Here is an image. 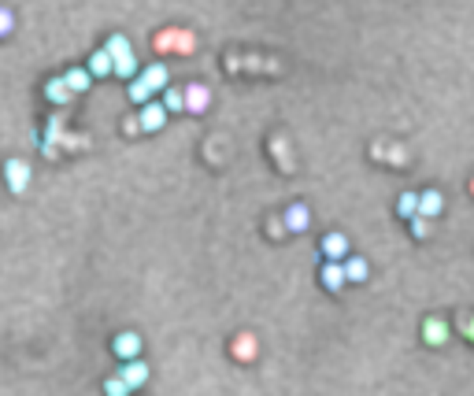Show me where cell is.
<instances>
[{"label": "cell", "mask_w": 474, "mask_h": 396, "mask_svg": "<svg viewBox=\"0 0 474 396\" xmlns=\"http://www.w3.org/2000/svg\"><path fill=\"white\" fill-rule=\"evenodd\" d=\"M449 337H452V326L445 322L441 315H430L423 322V341L430 348H441V345H449Z\"/></svg>", "instance_id": "obj_3"}, {"label": "cell", "mask_w": 474, "mask_h": 396, "mask_svg": "<svg viewBox=\"0 0 474 396\" xmlns=\"http://www.w3.org/2000/svg\"><path fill=\"white\" fill-rule=\"evenodd\" d=\"M118 374L126 378V382L134 385V389H141L145 382H149V363L138 356V359H123V367H118Z\"/></svg>", "instance_id": "obj_10"}, {"label": "cell", "mask_w": 474, "mask_h": 396, "mask_svg": "<svg viewBox=\"0 0 474 396\" xmlns=\"http://www.w3.org/2000/svg\"><path fill=\"white\" fill-rule=\"evenodd\" d=\"M104 49L112 52V56H123V52H134V49H130V38H126V34H112V38L104 41Z\"/></svg>", "instance_id": "obj_22"}, {"label": "cell", "mask_w": 474, "mask_h": 396, "mask_svg": "<svg viewBox=\"0 0 474 396\" xmlns=\"http://www.w3.org/2000/svg\"><path fill=\"white\" fill-rule=\"evenodd\" d=\"M156 97V86H152L145 75H138V78H130V100L134 104H149V100Z\"/></svg>", "instance_id": "obj_15"}, {"label": "cell", "mask_w": 474, "mask_h": 396, "mask_svg": "<svg viewBox=\"0 0 474 396\" xmlns=\"http://www.w3.org/2000/svg\"><path fill=\"white\" fill-rule=\"evenodd\" d=\"M141 130L145 134H160L163 126H167V104H163V100H149V104H141Z\"/></svg>", "instance_id": "obj_2"}, {"label": "cell", "mask_w": 474, "mask_h": 396, "mask_svg": "<svg viewBox=\"0 0 474 396\" xmlns=\"http://www.w3.org/2000/svg\"><path fill=\"white\" fill-rule=\"evenodd\" d=\"M4 174H8V189H12L15 197L26 193V186H30V163H26V160H8Z\"/></svg>", "instance_id": "obj_5"}, {"label": "cell", "mask_w": 474, "mask_h": 396, "mask_svg": "<svg viewBox=\"0 0 474 396\" xmlns=\"http://www.w3.org/2000/svg\"><path fill=\"white\" fill-rule=\"evenodd\" d=\"M112 352L118 356V363H123V359H138V356H141V334H134V330H126V334H115Z\"/></svg>", "instance_id": "obj_7"}, {"label": "cell", "mask_w": 474, "mask_h": 396, "mask_svg": "<svg viewBox=\"0 0 474 396\" xmlns=\"http://www.w3.org/2000/svg\"><path fill=\"white\" fill-rule=\"evenodd\" d=\"M63 78H67V86L75 89V93H86V89L93 86V78H97V75H93V71H89V67H71Z\"/></svg>", "instance_id": "obj_17"}, {"label": "cell", "mask_w": 474, "mask_h": 396, "mask_svg": "<svg viewBox=\"0 0 474 396\" xmlns=\"http://www.w3.org/2000/svg\"><path fill=\"white\" fill-rule=\"evenodd\" d=\"M130 389H134V385L126 382L123 374H118V378H108V382H104V393H108V396H126Z\"/></svg>", "instance_id": "obj_23"}, {"label": "cell", "mask_w": 474, "mask_h": 396, "mask_svg": "<svg viewBox=\"0 0 474 396\" xmlns=\"http://www.w3.org/2000/svg\"><path fill=\"white\" fill-rule=\"evenodd\" d=\"M408 223H412V237H415V241H423V237H430V219H426V215H412V219H408Z\"/></svg>", "instance_id": "obj_24"}, {"label": "cell", "mask_w": 474, "mask_h": 396, "mask_svg": "<svg viewBox=\"0 0 474 396\" xmlns=\"http://www.w3.org/2000/svg\"><path fill=\"white\" fill-rule=\"evenodd\" d=\"M308 226H312V211H308V204H289L286 208V230L289 234H304Z\"/></svg>", "instance_id": "obj_11"}, {"label": "cell", "mask_w": 474, "mask_h": 396, "mask_svg": "<svg viewBox=\"0 0 474 396\" xmlns=\"http://www.w3.org/2000/svg\"><path fill=\"white\" fill-rule=\"evenodd\" d=\"M163 104H167V112H186V89L167 86L163 89Z\"/></svg>", "instance_id": "obj_21"}, {"label": "cell", "mask_w": 474, "mask_h": 396, "mask_svg": "<svg viewBox=\"0 0 474 396\" xmlns=\"http://www.w3.org/2000/svg\"><path fill=\"white\" fill-rule=\"evenodd\" d=\"M230 356L237 359V363H252V359L260 356V341H256V334H237V337L230 341Z\"/></svg>", "instance_id": "obj_6"}, {"label": "cell", "mask_w": 474, "mask_h": 396, "mask_svg": "<svg viewBox=\"0 0 474 396\" xmlns=\"http://www.w3.org/2000/svg\"><path fill=\"white\" fill-rule=\"evenodd\" d=\"M319 248H323L326 260H349V237L345 234H326Z\"/></svg>", "instance_id": "obj_12"}, {"label": "cell", "mask_w": 474, "mask_h": 396, "mask_svg": "<svg viewBox=\"0 0 474 396\" xmlns=\"http://www.w3.org/2000/svg\"><path fill=\"white\" fill-rule=\"evenodd\" d=\"M419 197H423V193H400V200H397V215H400V219L419 215Z\"/></svg>", "instance_id": "obj_20"}, {"label": "cell", "mask_w": 474, "mask_h": 396, "mask_svg": "<svg viewBox=\"0 0 474 396\" xmlns=\"http://www.w3.org/2000/svg\"><path fill=\"white\" fill-rule=\"evenodd\" d=\"M471 193H474V178H471Z\"/></svg>", "instance_id": "obj_28"}, {"label": "cell", "mask_w": 474, "mask_h": 396, "mask_svg": "<svg viewBox=\"0 0 474 396\" xmlns=\"http://www.w3.org/2000/svg\"><path fill=\"white\" fill-rule=\"evenodd\" d=\"M12 12H0V34H4V38H8V34H12Z\"/></svg>", "instance_id": "obj_26"}, {"label": "cell", "mask_w": 474, "mask_h": 396, "mask_svg": "<svg viewBox=\"0 0 474 396\" xmlns=\"http://www.w3.org/2000/svg\"><path fill=\"white\" fill-rule=\"evenodd\" d=\"M141 75H145V78H149V82H152V86H156V93H163V89H167V86H171V71H167V67H163V63H152V67H145V71H141Z\"/></svg>", "instance_id": "obj_19"}, {"label": "cell", "mask_w": 474, "mask_h": 396, "mask_svg": "<svg viewBox=\"0 0 474 396\" xmlns=\"http://www.w3.org/2000/svg\"><path fill=\"white\" fill-rule=\"evenodd\" d=\"M152 49L156 52H178V56H193L197 52V34L193 30H178V26H167L152 38Z\"/></svg>", "instance_id": "obj_1"}, {"label": "cell", "mask_w": 474, "mask_h": 396, "mask_svg": "<svg viewBox=\"0 0 474 396\" xmlns=\"http://www.w3.org/2000/svg\"><path fill=\"white\" fill-rule=\"evenodd\" d=\"M141 63L134 52H123V56H115V78H138Z\"/></svg>", "instance_id": "obj_18"}, {"label": "cell", "mask_w": 474, "mask_h": 396, "mask_svg": "<svg viewBox=\"0 0 474 396\" xmlns=\"http://www.w3.org/2000/svg\"><path fill=\"white\" fill-rule=\"evenodd\" d=\"M71 97H78V93L67 86V78H49L45 82V100H49V104L63 108V104H71Z\"/></svg>", "instance_id": "obj_9"}, {"label": "cell", "mask_w": 474, "mask_h": 396, "mask_svg": "<svg viewBox=\"0 0 474 396\" xmlns=\"http://www.w3.org/2000/svg\"><path fill=\"white\" fill-rule=\"evenodd\" d=\"M463 334L474 341V315H471V319H463Z\"/></svg>", "instance_id": "obj_27"}, {"label": "cell", "mask_w": 474, "mask_h": 396, "mask_svg": "<svg viewBox=\"0 0 474 396\" xmlns=\"http://www.w3.org/2000/svg\"><path fill=\"white\" fill-rule=\"evenodd\" d=\"M345 271H349V285H363L367 274H371V263L363 260V256H349V260H345Z\"/></svg>", "instance_id": "obj_16"}, {"label": "cell", "mask_w": 474, "mask_h": 396, "mask_svg": "<svg viewBox=\"0 0 474 396\" xmlns=\"http://www.w3.org/2000/svg\"><path fill=\"white\" fill-rule=\"evenodd\" d=\"M208 104H212V89L204 82H189L186 86V112L189 115H204Z\"/></svg>", "instance_id": "obj_4"}, {"label": "cell", "mask_w": 474, "mask_h": 396, "mask_svg": "<svg viewBox=\"0 0 474 396\" xmlns=\"http://www.w3.org/2000/svg\"><path fill=\"white\" fill-rule=\"evenodd\" d=\"M323 285L330 293H341L349 285V271H345V260H326L323 263Z\"/></svg>", "instance_id": "obj_8"}, {"label": "cell", "mask_w": 474, "mask_h": 396, "mask_svg": "<svg viewBox=\"0 0 474 396\" xmlns=\"http://www.w3.org/2000/svg\"><path fill=\"white\" fill-rule=\"evenodd\" d=\"M89 71H93L97 78H108V75H115V56L108 49H97L93 56H89Z\"/></svg>", "instance_id": "obj_14"}, {"label": "cell", "mask_w": 474, "mask_h": 396, "mask_svg": "<svg viewBox=\"0 0 474 396\" xmlns=\"http://www.w3.org/2000/svg\"><path fill=\"white\" fill-rule=\"evenodd\" d=\"M123 130H126V134H145V130H141V115L126 119V123H123Z\"/></svg>", "instance_id": "obj_25"}, {"label": "cell", "mask_w": 474, "mask_h": 396, "mask_svg": "<svg viewBox=\"0 0 474 396\" xmlns=\"http://www.w3.org/2000/svg\"><path fill=\"white\" fill-rule=\"evenodd\" d=\"M445 211V197L437 189H426L423 197H419V215H426V219H437Z\"/></svg>", "instance_id": "obj_13"}]
</instances>
